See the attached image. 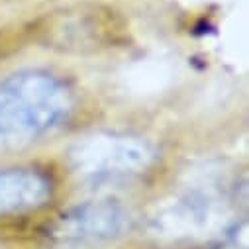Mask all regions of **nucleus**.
<instances>
[{"mask_svg": "<svg viewBox=\"0 0 249 249\" xmlns=\"http://www.w3.org/2000/svg\"><path fill=\"white\" fill-rule=\"evenodd\" d=\"M75 110L73 89L43 69L0 81V151L30 145L57 132Z\"/></svg>", "mask_w": 249, "mask_h": 249, "instance_id": "f257e3e1", "label": "nucleus"}, {"mask_svg": "<svg viewBox=\"0 0 249 249\" xmlns=\"http://www.w3.org/2000/svg\"><path fill=\"white\" fill-rule=\"evenodd\" d=\"M75 173L87 178H118L147 171L155 159V147L132 134L100 132L79 140L67 153Z\"/></svg>", "mask_w": 249, "mask_h": 249, "instance_id": "f03ea898", "label": "nucleus"}, {"mask_svg": "<svg viewBox=\"0 0 249 249\" xmlns=\"http://www.w3.org/2000/svg\"><path fill=\"white\" fill-rule=\"evenodd\" d=\"M130 226L132 212L126 206L112 198H100L65 210L51 226V235L63 243L94 245L120 239Z\"/></svg>", "mask_w": 249, "mask_h": 249, "instance_id": "7ed1b4c3", "label": "nucleus"}, {"mask_svg": "<svg viewBox=\"0 0 249 249\" xmlns=\"http://www.w3.org/2000/svg\"><path fill=\"white\" fill-rule=\"evenodd\" d=\"M228 224L226 208L208 196H189L161 208L149 230L165 239H200L220 233Z\"/></svg>", "mask_w": 249, "mask_h": 249, "instance_id": "20e7f679", "label": "nucleus"}, {"mask_svg": "<svg viewBox=\"0 0 249 249\" xmlns=\"http://www.w3.org/2000/svg\"><path fill=\"white\" fill-rule=\"evenodd\" d=\"M51 180L34 167L0 169V216H22L43 208L51 198Z\"/></svg>", "mask_w": 249, "mask_h": 249, "instance_id": "39448f33", "label": "nucleus"}]
</instances>
